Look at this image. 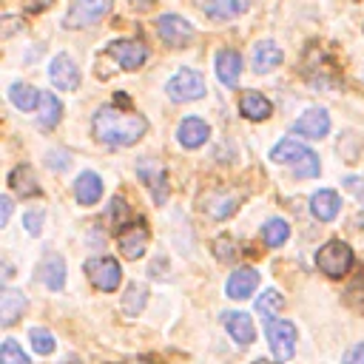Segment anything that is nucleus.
<instances>
[{"label": "nucleus", "instance_id": "9", "mask_svg": "<svg viewBox=\"0 0 364 364\" xmlns=\"http://www.w3.org/2000/svg\"><path fill=\"white\" fill-rule=\"evenodd\" d=\"M108 57H114V60L119 63V68L136 71V68L145 63L148 48H145L142 43H136V40H114V43L108 46Z\"/></svg>", "mask_w": 364, "mask_h": 364}, {"label": "nucleus", "instance_id": "33", "mask_svg": "<svg viewBox=\"0 0 364 364\" xmlns=\"http://www.w3.org/2000/svg\"><path fill=\"white\" fill-rule=\"evenodd\" d=\"M28 338H31L34 353H40V355H48V353L54 350V336H51L48 330H43V327H34V330L28 333Z\"/></svg>", "mask_w": 364, "mask_h": 364}, {"label": "nucleus", "instance_id": "39", "mask_svg": "<svg viewBox=\"0 0 364 364\" xmlns=\"http://www.w3.org/2000/svg\"><path fill=\"white\" fill-rule=\"evenodd\" d=\"M54 0H26V9L28 11H43V9H48Z\"/></svg>", "mask_w": 364, "mask_h": 364}, {"label": "nucleus", "instance_id": "24", "mask_svg": "<svg viewBox=\"0 0 364 364\" xmlns=\"http://www.w3.org/2000/svg\"><path fill=\"white\" fill-rule=\"evenodd\" d=\"M40 270H43L46 287H51V290H60L63 287V282H65V262L60 256H46V262H43Z\"/></svg>", "mask_w": 364, "mask_h": 364}, {"label": "nucleus", "instance_id": "25", "mask_svg": "<svg viewBox=\"0 0 364 364\" xmlns=\"http://www.w3.org/2000/svg\"><path fill=\"white\" fill-rule=\"evenodd\" d=\"M247 9V0H208L205 3V11L216 20H228V17H236Z\"/></svg>", "mask_w": 364, "mask_h": 364}, {"label": "nucleus", "instance_id": "10", "mask_svg": "<svg viewBox=\"0 0 364 364\" xmlns=\"http://www.w3.org/2000/svg\"><path fill=\"white\" fill-rule=\"evenodd\" d=\"M48 77L60 91H74L80 85V68L68 54H57L48 65Z\"/></svg>", "mask_w": 364, "mask_h": 364}, {"label": "nucleus", "instance_id": "20", "mask_svg": "<svg viewBox=\"0 0 364 364\" xmlns=\"http://www.w3.org/2000/svg\"><path fill=\"white\" fill-rule=\"evenodd\" d=\"M338 208H341V202H338V193H336V191H318V193H313V199H310V210H313V216L321 219V222L336 219Z\"/></svg>", "mask_w": 364, "mask_h": 364}, {"label": "nucleus", "instance_id": "11", "mask_svg": "<svg viewBox=\"0 0 364 364\" xmlns=\"http://www.w3.org/2000/svg\"><path fill=\"white\" fill-rule=\"evenodd\" d=\"M117 245H119V250H122L125 259L145 256V250H148V230H145V225H128V228H122L119 236H117Z\"/></svg>", "mask_w": 364, "mask_h": 364}, {"label": "nucleus", "instance_id": "31", "mask_svg": "<svg viewBox=\"0 0 364 364\" xmlns=\"http://www.w3.org/2000/svg\"><path fill=\"white\" fill-rule=\"evenodd\" d=\"M282 296L276 293V290H267V293H262L259 299H256V310H259V316H264V318H273L279 310H282Z\"/></svg>", "mask_w": 364, "mask_h": 364}, {"label": "nucleus", "instance_id": "36", "mask_svg": "<svg viewBox=\"0 0 364 364\" xmlns=\"http://www.w3.org/2000/svg\"><path fill=\"white\" fill-rule=\"evenodd\" d=\"M23 225H26V230H28L31 236H37L40 228H43V213H40V210H28V213H23Z\"/></svg>", "mask_w": 364, "mask_h": 364}, {"label": "nucleus", "instance_id": "40", "mask_svg": "<svg viewBox=\"0 0 364 364\" xmlns=\"http://www.w3.org/2000/svg\"><path fill=\"white\" fill-rule=\"evenodd\" d=\"M3 23H6V26H3V37H9V34L17 28V26H14V23H17V17H6Z\"/></svg>", "mask_w": 364, "mask_h": 364}, {"label": "nucleus", "instance_id": "38", "mask_svg": "<svg viewBox=\"0 0 364 364\" xmlns=\"http://www.w3.org/2000/svg\"><path fill=\"white\" fill-rule=\"evenodd\" d=\"M9 213H11V199L0 196V225H9Z\"/></svg>", "mask_w": 364, "mask_h": 364}, {"label": "nucleus", "instance_id": "34", "mask_svg": "<svg viewBox=\"0 0 364 364\" xmlns=\"http://www.w3.org/2000/svg\"><path fill=\"white\" fill-rule=\"evenodd\" d=\"M213 253H216L219 262H233L236 259V242L230 236H219L213 242Z\"/></svg>", "mask_w": 364, "mask_h": 364}, {"label": "nucleus", "instance_id": "23", "mask_svg": "<svg viewBox=\"0 0 364 364\" xmlns=\"http://www.w3.org/2000/svg\"><path fill=\"white\" fill-rule=\"evenodd\" d=\"M26 310V296L17 293V290H6L3 299H0V324L3 327H11Z\"/></svg>", "mask_w": 364, "mask_h": 364}, {"label": "nucleus", "instance_id": "2", "mask_svg": "<svg viewBox=\"0 0 364 364\" xmlns=\"http://www.w3.org/2000/svg\"><path fill=\"white\" fill-rule=\"evenodd\" d=\"M270 159L279 165H290L296 176H318V156L296 139H282L270 151Z\"/></svg>", "mask_w": 364, "mask_h": 364}, {"label": "nucleus", "instance_id": "41", "mask_svg": "<svg viewBox=\"0 0 364 364\" xmlns=\"http://www.w3.org/2000/svg\"><path fill=\"white\" fill-rule=\"evenodd\" d=\"M125 364H154L151 358H131V361H125Z\"/></svg>", "mask_w": 364, "mask_h": 364}, {"label": "nucleus", "instance_id": "21", "mask_svg": "<svg viewBox=\"0 0 364 364\" xmlns=\"http://www.w3.org/2000/svg\"><path fill=\"white\" fill-rule=\"evenodd\" d=\"M282 63V48L270 40H262L256 48H253V68L259 74H267L270 68H276Z\"/></svg>", "mask_w": 364, "mask_h": 364}, {"label": "nucleus", "instance_id": "26", "mask_svg": "<svg viewBox=\"0 0 364 364\" xmlns=\"http://www.w3.org/2000/svg\"><path fill=\"white\" fill-rule=\"evenodd\" d=\"M287 236H290V228H287L284 219H267L264 228H262V239H264V245H270V247L284 245Z\"/></svg>", "mask_w": 364, "mask_h": 364}, {"label": "nucleus", "instance_id": "35", "mask_svg": "<svg viewBox=\"0 0 364 364\" xmlns=\"http://www.w3.org/2000/svg\"><path fill=\"white\" fill-rule=\"evenodd\" d=\"M108 219L114 222V228H122V222L128 219V205H125V199H111V208H108Z\"/></svg>", "mask_w": 364, "mask_h": 364}, {"label": "nucleus", "instance_id": "12", "mask_svg": "<svg viewBox=\"0 0 364 364\" xmlns=\"http://www.w3.org/2000/svg\"><path fill=\"white\" fill-rule=\"evenodd\" d=\"M293 131H296L299 136L318 139V136H324V134L330 131V117H327L324 108H310V111H304V114L296 119Z\"/></svg>", "mask_w": 364, "mask_h": 364}, {"label": "nucleus", "instance_id": "19", "mask_svg": "<svg viewBox=\"0 0 364 364\" xmlns=\"http://www.w3.org/2000/svg\"><path fill=\"white\" fill-rule=\"evenodd\" d=\"M74 196H77L80 205H94V202L102 196V182H100V176L91 173V171L80 173L77 182H74Z\"/></svg>", "mask_w": 364, "mask_h": 364}, {"label": "nucleus", "instance_id": "15", "mask_svg": "<svg viewBox=\"0 0 364 364\" xmlns=\"http://www.w3.org/2000/svg\"><path fill=\"white\" fill-rule=\"evenodd\" d=\"M225 327L236 344H253V338H256V327H253L247 313H239V310L225 313Z\"/></svg>", "mask_w": 364, "mask_h": 364}, {"label": "nucleus", "instance_id": "8", "mask_svg": "<svg viewBox=\"0 0 364 364\" xmlns=\"http://www.w3.org/2000/svg\"><path fill=\"white\" fill-rule=\"evenodd\" d=\"M156 34H159V40L162 43H168V46H185V43H191V37H193V26L185 20V17H176V14H162L159 20H156Z\"/></svg>", "mask_w": 364, "mask_h": 364}, {"label": "nucleus", "instance_id": "13", "mask_svg": "<svg viewBox=\"0 0 364 364\" xmlns=\"http://www.w3.org/2000/svg\"><path fill=\"white\" fill-rule=\"evenodd\" d=\"M136 173H139V179L151 188V193H154L156 202H165V199H168V182H165V171H162L159 162H154V159H139Z\"/></svg>", "mask_w": 364, "mask_h": 364}, {"label": "nucleus", "instance_id": "7", "mask_svg": "<svg viewBox=\"0 0 364 364\" xmlns=\"http://www.w3.org/2000/svg\"><path fill=\"white\" fill-rule=\"evenodd\" d=\"M85 273H88L91 284L100 287V290H105V293H108V290H117V287H119V279H122V267H119V262L111 259V256L88 259V262H85Z\"/></svg>", "mask_w": 364, "mask_h": 364}, {"label": "nucleus", "instance_id": "1", "mask_svg": "<svg viewBox=\"0 0 364 364\" xmlns=\"http://www.w3.org/2000/svg\"><path fill=\"white\" fill-rule=\"evenodd\" d=\"M91 128H94V136H97L102 145H114V148H119V145H131V142H136V139L145 134L148 122H145L142 114H134V111H117L114 105H105V108H100V111L94 114Z\"/></svg>", "mask_w": 364, "mask_h": 364}, {"label": "nucleus", "instance_id": "27", "mask_svg": "<svg viewBox=\"0 0 364 364\" xmlns=\"http://www.w3.org/2000/svg\"><path fill=\"white\" fill-rule=\"evenodd\" d=\"M9 97H11V102L17 105V108H23V111H31L37 102H40V97L43 94H37L31 85H26V82H14L11 85V91H9Z\"/></svg>", "mask_w": 364, "mask_h": 364}, {"label": "nucleus", "instance_id": "5", "mask_svg": "<svg viewBox=\"0 0 364 364\" xmlns=\"http://www.w3.org/2000/svg\"><path fill=\"white\" fill-rule=\"evenodd\" d=\"M111 11V0H71L65 11V26L68 28H85L102 20Z\"/></svg>", "mask_w": 364, "mask_h": 364}, {"label": "nucleus", "instance_id": "4", "mask_svg": "<svg viewBox=\"0 0 364 364\" xmlns=\"http://www.w3.org/2000/svg\"><path fill=\"white\" fill-rule=\"evenodd\" d=\"M165 91H168V97H171L173 102L199 100V97L205 94V77H202L199 71H193V68H182V71H176V74L168 80Z\"/></svg>", "mask_w": 364, "mask_h": 364}, {"label": "nucleus", "instance_id": "22", "mask_svg": "<svg viewBox=\"0 0 364 364\" xmlns=\"http://www.w3.org/2000/svg\"><path fill=\"white\" fill-rule=\"evenodd\" d=\"M9 185L14 193L20 196H37L40 193V185H37V176L28 165H17L11 173H9Z\"/></svg>", "mask_w": 364, "mask_h": 364}, {"label": "nucleus", "instance_id": "14", "mask_svg": "<svg viewBox=\"0 0 364 364\" xmlns=\"http://www.w3.org/2000/svg\"><path fill=\"white\" fill-rule=\"evenodd\" d=\"M208 134H210V128H208V122L199 119V117H188V119H182L179 128H176V139H179L185 148H199V145L208 139Z\"/></svg>", "mask_w": 364, "mask_h": 364}, {"label": "nucleus", "instance_id": "32", "mask_svg": "<svg viewBox=\"0 0 364 364\" xmlns=\"http://www.w3.org/2000/svg\"><path fill=\"white\" fill-rule=\"evenodd\" d=\"M0 364H28V355L23 353V347L17 341L6 338L0 347Z\"/></svg>", "mask_w": 364, "mask_h": 364}, {"label": "nucleus", "instance_id": "3", "mask_svg": "<svg viewBox=\"0 0 364 364\" xmlns=\"http://www.w3.org/2000/svg\"><path fill=\"white\" fill-rule=\"evenodd\" d=\"M316 264H318V270L327 273L330 279H338V276H344V273L350 270V264H353V250H350L344 242L333 239V242H327V245L316 253Z\"/></svg>", "mask_w": 364, "mask_h": 364}, {"label": "nucleus", "instance_id": "30", "mask_svg": "<svg viewBox=\"0 0 364 364\" xmlns=\"http://www.w3.org/2000/svg\"><path fill=\"white\" fill-rule=\"evenodd\" d=\"M205 210L210 213V216H216V219H225V216H230L233 210H236V199L233 196H210L208 199V205H205Z\"/></svg>", "mask_w": 364, "mask_h": 364}, {"label": "nucleus", "instance_id": "17", "mask_svg": "<svg viewBox=\"0 0 364 364\" xmlns=\"http://www.w3.org/2000/svg\"><path fill=\"white\" fill-rule=\"evenodd\" d=\"M239 111H242V117L259 122V119H267V117L273 114V105H270V100L262 97L259 91H245V94L239 97Z\"/></svg>", "mask_w": 364, "mask_h": 364}, {"label": "nucleus", "instance_id": "28", "mask_svg": "<svg viewBox=\"0 0 364 364\" xmlns=\"http://www.w3.org/2000/svg\"><path fill=\"white\" fill-rule=\"evenodd\" d=\"M60 114H63V105H60V100L54 97V94H43L40 97V125H46V128H51V125H57L60 122Z\"/></svg>", "mask_w": 364, "mask_h": 364}, {"label": "nucleus", "instance_id": "43", "mask_svg": "<svg viewBox=\"0 0 364 364\" xmlns=\"http://www.w3.org/2000/svg\"><path fill=\"white\" fill-rule=\"evenodd\" d=\"M253 364H270V361H264V358H259V361H253Z\"/></svg>", "mask_w": 364, "mask_h": 364}, {"label": "nucleus", "instance_id": "18", "mask_svg": "<svg viewBox=\"0 0 364 364\" xmlns=\"http://www.w3.org/2000/svg\"><path fill=\"white\" fill-rule=\"evenodd\" d=\"M256 284H259V273L253 267H239L228 279V296L230 299H247L256 290Z\"/></svg>", "mask_w": 364, "mask_h": 364}, {"label": "nucleus", "instance_id": "42", "mask_svg": "<svg viewBox=\"0 0 364 364\" xmlns=\"http://www.w3.org/2000/svg\"><path fill=\"white\" fill-rule=\"evenodd\" d=\"M63 364H77V358H71V361H68V358H65V361H63Z\"/></svg>", "mask_w": 364, "mask_h": 364}, {"label": "nucleus", "instance_id": "16", "mask_svg": "<svg viewBox=\"0 0 364 364\" xmlns=\"http://www.w3.org/2000/svg\"><path fill=\"white\" fill-rule=\"evenodd\" d=\"M239 74H242V57H239L236 51H230V48L219 51V54H216V77H219L228 88H233V85L239 82Z\"/></svg>", "mask_w": 364, "mask_h": 364}, {"label": "nucleus", "instance_id": "6", "mask_svg": "<svg viewBox=\"0 0 364 364\" xmlns=\"http://www.w3.org/2000/svg\"><path fill=\"white\" fill-rule=\"evenodd\" d=\"M267 344H270V353L276 361H287L293 358V350H296V327L284 318H273L267 321Z\"/></svg>", "mask_w": 364, "mask_h": 364}, {"label": "nucleus", "instance_id": "29", "mask_svg": "<svg viewBox=\"0 0 364 364\" xmlns=\"http://www.w3.org/2000/svg\"><path fill=\"white\" fill-rule=\"evenodd\" d=\"M145 296H148L145 284H131V287L125 290V296H122V310H125L128 316H136V313L145 307Z\"/></svg>", "mask_w": 364, "mask_h": 364}, {"label": "nucleus", "instance_id": "37", "mask_svg": "<svg viewBox=\"0 0 364 364\" xmlns=\"http://www.w3.org/2000/svg\"><path fill=\"white\" fill-rule=\"evenodd\" d=\"M344 364H364V344H355V347L344 355Z\"/></svg>", "mask_w": 364, "mask_h": 364}]
</instances>
